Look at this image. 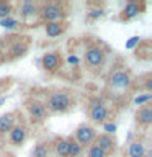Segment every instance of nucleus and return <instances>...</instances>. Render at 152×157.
I'll return each mask as SVG.
<instances>
[{
	"instance_id": "1",
	"label": "nucleus",
	"mask_w": 152,
	"mask_h": 157,
	"mask_svg": "<svg viewBox=\"0 0 152 157\" xmlns=\"http://www.w3.org/2000/svg\"><path fill=\"white\" fill-rule=\"evenodd\" d=\"M72 105L70 97L66 92H54L49 95V98L44 103V106H48V110H51L54 113H64L67 111Z\"/></svg>"
},
{
	"instance_id": "2",
	"label": "nucleus",
	"mask_w": 152,
	"mask_h": 157,
	"mask_svg": "<svg viewBox=\"0 0 152 157\" xmlns=\"http://www.w3.org/2000/svg\"><path fill=\"white\" fill-rule=\"evenodd\" d=\"M95 137H97L95 129H93L92 126H88V124L78 126V128H77V131H75V141H77L80 146L92 144V142L95 141Z\"/></svg>"
},
{
	"instance_id": "3",
	"label": "nucleus",
	"mask_w": 152,
	"mask_h": 157,
	"mask_svg": "<svg viewBox=\"0 0 152 157\" xmlns=\"http://www.w3.org/2000/svg\"><path fill=\"white\" fill-rule=\"evenodd\" d=\"M62 10L59 5L56 3H49V5H44L41 8V17L46 20V23H54V21H59L62 18Z\"/></svg>"
},
{
	"instance_id": "4",
	"label": "nucleus",
	"mask_w": 152,
	"mask_h": 157,
	"mask_svg": "<svg viewBox=\"0 0 152 157\" xmlns=\"http://www.w3.org/2000/svg\"><path fill=\"white\" fill-rule=\"evenodd\" d=\"M110 83H111V87H116V88H127L131 85V77H129L127 72L118 71V72L111 74Z\"/></svg>"
},
{
	"instance_id": "5",
	"label": "nucleus",
	"mask_w": 152,
	"mask_h": 157,
	"mask_svg": "<svg viewBox=\"0 0 152 157\" xmlns=\"http://www.w3.org/2000/svg\"><path fill=\"white\" fill-rule=\"evenodd\" d=\"M85 62L90 67H98L103 62V51L100 48H90L85 52Z\"/></svg>"
},
{
	"instance_id": "6",
	"label": "nucleus",
	"mask_w": 152,
	"mask_h": 157,
	"mask_svg": "<svg viewBox=\"0 0 152 157\" xmlns=\"http://www.w3.org/2000/svg\"><path fill=\"white\" fill-rule=\"evenodd\" d=\"M28 110H29V115L34 121H43L44 118H46V106H44V103L34 100L28 105Z\"/></svg>"
},
{
	"instance_id": "7",
	"label": "nucleus",
	"mask_w": 152,
	"mask_h": 157,
	"mask_svg": "<svg viewBox=\"0 0 152 157\" xmlns=\"http://www.w3.org/2000/svg\"><path fill=\"white\" fill-rule=\"evenodd\" d=\"M90 118L97 123H105V120L108 118V110L100 101H93V105L90 108Z\"/></svg>"
},
{
	"instance_id": "8",
	"label": "nucleus",
	"mask_w": 152,
	"mask_h": 157,
	"mask_svg": "<svg viewBox=\"0 0 152 157\" xmlns=\"http://www.w3.org/2000/svg\"><path fill=\"white\" fill-rule=\"evenodd\" d=\"M41 62H43V67L46 69V71L54 72V71L59 69V66H61V57H59L57 54H54V52H48V54L43 56Z\"/></svg>"
},
{
	"instance_id": "9",
	"label": "nucleus",
	"mask_w": 152,
	"mask_h": 157,
	"mask_svg": "<svg viewBox=\"0 0 152 157\" xmlns=\"http://www.w3.org/2000/svg\"><path fill=\"white\" fill-rule=\"evenodd\" d=\"M26 139V128L25 126H13L10 131V141L13 146H21Z\"/></svg>"
},
{
	"instance_id": "10",
	"label": "nucleus",
	"mask_w": 152,
	"mask_h": 157,
	"mask_svg": "<svg viewBox=\"0 0 152 157\" xmlns=\"http://www.w3.org/2000/svg\"><path fill=\"white\" fill-rule=\"evenodd\" d=\"M136 120H137V123H141L142 126H149L152 123V108H150V105H144L142 108H139V111L136 113Z\"/></svg>"
},
{
	"instance_id": "11",
	"label": "nucleus",
	"mask_w": 152,
	"mask_h": 157,
	"mask_svg": "<svg viewBox=\"0 0 152 157\" xmlns=\"http://www.w3.org/2000/svg\"><path fill=\"white\" fill-rule=\"evenodd\" d=\"M95 141H97L95 146L100 147L105 154H108V152H111L115 149V141H113V137L108 136V134H100L98 137H95Z\"/></svg>"
},
{
	"instance_id": "12",
	"label": "nucleus",
	"mask_w": 152,
	"mask_h": 157,
	"mask_svg": "<svg viewBox=\"0 0 152 157\" xmlns=\"http://www.w3.org/2000/svg\"><path fill=\"white\" fill-rule=\"evenodd\" d=\"M13 126H15V118H13L12 113L0 116V134H7V132H10Z\"/></svg>"
},
{
	"instance_id": "13",
	"label": "nucleus",
	"mask_w": 152,
	"mask_h": 157,
	"mask_svg": "<svg viewBox=\"0 0 152 157\" xmlns=\"http://www.w3.org/2000/svg\"><path fill=\"white\" fill-rule=\"evenodd\" d=\"M127 154H129V157H146V146L141 141L131 142L129 149H127Z\"/></svg>"
},
{
	"instance_id": "14",
	"label": "nucleus",
	"mask_w": 152,
	"mask_h": 157,
	"mask_svg": "<svg viewBox=\"0 0 152 157\" xmlns=\"http://www.w3.org/2000/svg\"><path fill=\"white\" fill-rule=\"evenodd\" d=\"M44 29H46V34L49 38H56V36H59V34H62L64 26L59 21H54V23H46Z\"/></svg>"
},
{
	"instance_id": "15",
	"label": "nucleus",
	"mask_w": 152,
	"mask_h": 157,
	"mask_svg": "<svg viewBox=\"0 0 152 157\" xmlns=\"http://www.w3.org/2000/svg\"><path fill=\"white\" fill-rule=\"evenodd\" d=\"M139 13H141V7H139L136 2H129V3L124 7V10H123V15H124L126 20L134 18V17H137Z\"/></svg>"
},
{
	"instance_id": "16",
	"label": "nucleus",
	"mask_w": 152,
	"mask_h": 157,
	"mask_svg": "<svg viewBox=\"0 0 152 157\" xmlns=\"http://www.w3.org/2000/svg\"><path fill=\"white\" fill-rule=\"evenodd\" d=\"M54 151H56L57 157H67L69 154V139H59L54 146Z\"/></svg>"
},
{
	"instance_id": "17",
	"label": "nucleus",
	"mask_w": 152,
	"mask_h": 157,
	"mask_svg": "<svg viewBox=\"0 0 152 157\" xmlns=\"http://www.w3.org/2000/svg\"><path fill=\"white\" fill-rule=\"evenodd\" d=\"M38 13V7L31 2H25L21 5V15L23 17H33V15Z\"/></svg>"
},
{
	"instance_id": "18",
	"label": "nucleus",
	"mask_w": 152,
	"mask_h": 157,
	"mask_svg": "<svg viewBox=\"0 0 152 157\" xmlns=\"http://www.w3.org/2000/svg\"><path fill=\"white\" fill-rule=\"evenodd\" d=\"M80 152H82V146L78 144L77 141H74V139L69 141V154H67V157H78Z\"/></svg>"
},
{
	"instance_id": "19",
	"label": "nucleus",
	"mask_w": 152,
	"mask_h": 157,
	"mask_svg": "<svg viewBox=\"0 0 152 157\" xmlns=\"http://www.w3.org/2000/svg\"><path fill=\"white\" fill-rule=\"evenodd\" d=\"M10 15H12V5L7 2H0V21L8 18Z\"/></svg>"
},
{
	"instance_id": "20",
	"label": "nucleus",
	"mask_w": 152,
	"mask_h": 157,
	"mask_svg": "<svg viewBox=\"0 0 152 157\" xmlns=\"http://www.w3.org/2000/svg\"><path fill=\"white\" fill-rule=\"evenodd\" d=\"M31 157H48V147L44 144H38L31 152Z\"/></svg>"
},
{
	"instance_id": "21",
	"label": "nucleus",
	"mask_w": 152,
	"mask_h": 157,
	"mask_svg": "<svg viewBox=\"0 0 152 157\" xmlns=\"http://www.w3.org/2000/svg\"><path fill=\"white\" fill-rule=\"evenodd\" d=\"M150 98H152L150 93H144V95H139V97H136V98H134V105H137V106L142 105V106H144L146 103H149V101H150Z\"/></svg>"
},
{
	"instance_id": "22",
	"label": "nucleus",
	"mask_w": 152,
	"mask_h": 157,
	"mask_svg": "<svg viewBox=\"0 0 152 157\" xmlns=\"http://www.w3.org/2000/svg\"><path fill=\"white\" fill-rule=\"evenodd\" d=\"M0 25H2L3 28H7V29H13L15 26H18V21H17V20H15V18L8 17V18L2 20V21H0Z\"/></svg>"
},
{
	"instance_id": "23",
	"label": "nucleus",
	"mask_w": 152,
	"mask_h": 157,
	"mask_svg": "<svg viewBox=\"0 0 152 157\" xmlns=\"http://www.w3.org/2000/svg\"><path fill=\"white\" fill-rule=\"evenodd\" d=\"M88 157H106V154L98 146H92L90 149H88Z\"/></svg>"
},
{
	"instance_id": "24",
	"label": "nucleus",
	"mask_w": 152,
	"mask_h": 157,
	"mask_svg": "<svg viewBox=\"0 0 152 157\" xmlns=\"http://www.w3.org/2000/svg\"><path fill=\"white\" fill-rule=\"evenodd\" d=\"M25 51H26V46H21V44H15L12 49V52L15 56H21V54H25Z\"/></svg>"
},
{
	"instance_id": "25",
	"label": "nucleus",
	"mask_w": 152,
	"mask_h": 157,
	"mask_svg": "<svg viewBox=\"0 0 152 157\" xmlns=\"http://www.w3.org/2000/svg\"><path fill=\"white\" fill-rule=\"evenodd\" d=\"M100 17H103V10L101 8L90 10V13H88V18H92V20H97V18H100Z\"/></svg>"
},
{
	"instance_id": "26",
	"label": "nucleus",
	"mask_w": 152,
	"mask_h": 157,
	"mask_svg": "<svg viewBox=\"0 0 152 157\" xmlns=\"http://www.w3.org/2000/svg\"><path fill=\"white\" fill-rule=\"evenodd\" d=\"M103 129L106 131L108 136H110V134H113V132L116 131V124L115 123H105V124H103Z\"/></svg>"
},
{
	"instance_id": "27",
	"label": "nucleus",
	"mask_w": 152,
	"mask_h": 157,
	"mask_svg": "<svg viewBox=\"0 0 152 157\" xmlns=\"http://www.w3.org/2000/svg\"><path fill=\"white\" fill-rule=\"evenodd\" d=\"M137 43H139V36H132V38H129V39L126 41V49H132Z\"/></svg>"
},
{
	"instance_id": "28",
	"label": "nucleus",
	"mask_w": 152,
	"mask_h": 157,
	"mask_svg": "<svg viewBox=\"0 0 152 157\" xmlns=\"http://www.w3.org/2000/svg\"><path fill=\"white\" fill-rule=\"evenodd\" d=\"M67 62L70 64V66H77V64H78V57L77 56H69L67 57Z\"/></svg>"
},
{
	"instance_id": "29",
	"label": "nucleus",
	"mask_w": 152,
	"mask_h": 157,
	"mask_svg": "<svg viewBox=\"0 0 152 157\" xmlns=\"http://www.w3.org/2000/svg\"><path fill=\"white\" fill-rule=\"evenodd\" d=\"M146 88H147V90H150V88H152V80H147V83H146Z\"/></svg>"
},
{
	"instance_id": "30",
	"label": "nucleus",
	"mask_w": 152,
	"mask_h": 157,
	"mask_svg": "<svg viewBox=\"0 0 152 157\" xmlns=\"http://www.w3.org/2000/svg\"><path fill=\"white\" fill-rule=\"evenodd\" d=\"M78 157H80V155H78Z\"/></svg>"
}]
</instances>
